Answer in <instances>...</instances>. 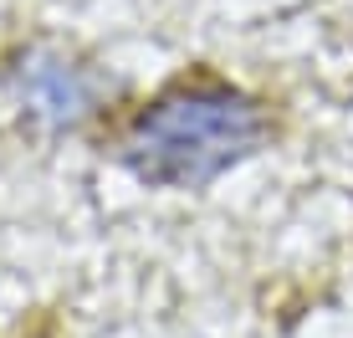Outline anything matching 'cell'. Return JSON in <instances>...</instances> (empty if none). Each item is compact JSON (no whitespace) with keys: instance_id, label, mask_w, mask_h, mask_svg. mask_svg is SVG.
<instances>
[{"instance_id":"cell-1","label":"cell","mask_w":353,"mask_h":338,"mask_svg":"<svg viewBox=\"0 0 353 338\" xmlns=\"http://www.w3.org/2000/svg\"><path fill=\"white\" fill-rule=\"evenodd\" d=\"M266 113L241 88L225 82H194L164 92L128 123L118 159L139 185L154 190H200L215 185L225 169L261 149Z\"/></svg>"},{"instance_id":"cell-2","label":"cell","mask_w":353,"mask_h":338,"mask_svg":"<svg viewBox=\"0 0 353 338\" xmlns=\"http://www.w3.org/2000/svg\"><path fill=\"white\" fill-rule=\"evenodd\" d=\"M16 103L21 113L31 118L36 128H46V134H67V128L88 123L97 113V103H103L108 82L97 77L92 67L72 62L62 52H31L26 62L16 67Z\"/></svg>"}]
</instances>
